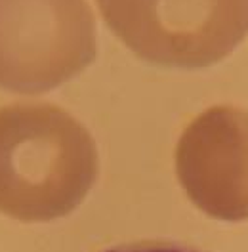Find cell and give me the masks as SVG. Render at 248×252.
Returning a JSON list of instances; mask_svg holds the SVG:
<instances>
[{
    "label": "cell",
    "instance_id": "obj_1",
    "mask_svg": "<svg viewBox=\"0 0 248 252\" xmlns=\"http://www.w3.org/2000/svg\"><path fill=\"white\" fill-rule=\"evenodd\" d=\"M97 170L90 136L54 107L0 113V210L48 221L75 210Z\"/></svg>",
    "mask_w": 248,
    "mask_h": 252
},
{
    "label": "cell",
    "instance_id": "obj_3",
    "mask_svg": "<svg viewBox=\"0 0 248 252\" xmlns=\"http://www.w3.org/2000/svg\"><path fill=\"white\" fill-rule=\"evenodd\" d=\"M105 252H199L193 249H187L184 245H174V243H162V241H141V243H130L121 245Z\"/></svg>",
    "mask_w": 248,
    "mask_h": 252
},
{
    "label": "cell",
    "instance_id": "obj_2",
    "mask_svg": "<svg viewBox=\"0 0 248 252\" xmlns=\"http://www.w3.org/2000/svg\"><path fill=\"white\" fill-rule=\"evenodd\" d=\"M178 174L191 201L221 220L248 218V119L214 109L186 132Z\"/></svg>",
    "mask_w": 248,
    "mask_h": 252
}]
</instances>
